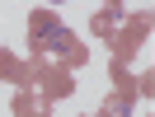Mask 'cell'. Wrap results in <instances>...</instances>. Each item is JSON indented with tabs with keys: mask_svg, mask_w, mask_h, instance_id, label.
<instances>
[{
	"mask_svg": "<svg viewBox=\"0 0 155 117\" xmlns=\"http://www.w3.org/2000/svg\"><path fill=\"white\" fill-rule=\"evenodd\" d=\"M155 33V10H127V24L122 33H117L113 42H108V61H117V66H132L136 52H141V42Z\"/></svg>",
	"mask_w": 155,
	"mask_h": 117,
	"instance_id": "obj_1",
	"label": "cell"
},
{
	"mask_svg": "<svg viewBox=\"0 0 155 117\" xmlns=\"http://www.w3.org/2000/svg\"><path fill=\"white\" fill-rule=\"evenodd\" d=\"M33 94L47 98V103L75 98V75H71V70H61L57 61H33Z\"/></svg>",
	"mask_w": 155,
	"mask_h": 117,
	"instance_id": "obj_2",
	"label": "cell"
},
{
	"mask_svg": "<svg viewBox=\"0 0 155 117\" xmlns=\"http://www.w3.org/2000/svg\"><path fill=\"white\" fill-rule=\"evenodd\" d=\"M127 24V5H99L94 14H89V33H94L99 42H113L117 33H122Z\"/></svg>",
	"mask_w": 155,
	"mask_h": 117,
	"instance_id": "obj_3",
	"label": "cell"
},
{
	"mask_svg": "<svg viewBox=\"0 0 155 117\" xmlns=\"http://www.w3.org/2000/svg\"><path fill=\"white\" fill-rule=\"evenodd\" d=\"M136 103H141V94H136V75H132V80H122V84H113V94L104 98L99 117H132Z\"/></svg>",
	"mask_w": 155,
	"mask_h": 117,
	"instance_id": "obj_4",
	"label": "cell"
},
{
	"mask_svg": "<svg viewBox=\"0 0 155 117\" xmlns=\"http://www.w3.org/2000/svg\"><path fill=\"white\" fill-rule=\"evenodd\" d=\"M0 80L14 84V89H33V61L14 56L10 47H0Z\"/></svg>",
	"mask_w": 155,
	"mask_h": 117,
	"instance_id": "obj_5",
	"label": "cell"
},
{
	"mask_svg": "<svg viewBox=\"0 0 155 117\" xmlns=\"http://www.w3.org/2000/svg\"><path fill=\"white\" fill-rule=\"evenodd\" d=\"M61 28H66V24H61L57 10H42V5H38V10H28V38H33V42H52Z\"/></svg>",
	"mask_w": 155,
	"mask_h": 117,
	"instance_id": "obj_6",
	"label": "cell"
},
{
	"mask_svg": "<svg viewBox=\"0 0 155 117\" xmlns=\"http://www.w3.org/2000/svg\"><path fill=\"white\" fill-rule=\"evenodd\" d=\"M10 112H14V117H52V103H47V98H38L33 89H14Z\"/></svg>",
	"mask_w": 155,
	"mask_h": 117,
	"instance_id": "obj_7",
	"label": "cell"
},
{
	"mask_svg": "<svg viewBox=\"0 0 155 117\" xmlns=\"http://www.w3.org/2000/svg\"><path fill=\"white\" fill-rule=\"evenodd\" d=\"M136 94H141V98H155V70H141V75H136Z\"/></svg>",
	"mask_w": 155,
	"mask_h": 117,
	"instance_id": "obj_8",
	"label": "cell"
},
{
	"mask_svg": "<svg viewBox=\"0 0 155 117\" xmlns=\"http://www.w3.org/2000/svg\"><path fill=\"white\" fill-rule=\"evenodd\" d=\"M85 117H99V112H85Z\"/></svg>",
	"mask_w": 155,
	"mask_h": 117,
	"instance_id": "obj_9",
	"label": "cell"
},
{
	"mask_svg": "<svg viewBox=\"0 0 155 117\" xmlns=\"http://www.w3.org/2000/svg\"><path fill=\"white\" fill-rule=\"evenodd\" d=\"M146 117H150V112H146Z\"/></svg>",
	"mask_w": 155,
	"mask_h": 117,
	"instance_id": "obj_10",
	"label": "cell"
}]
</instances>
